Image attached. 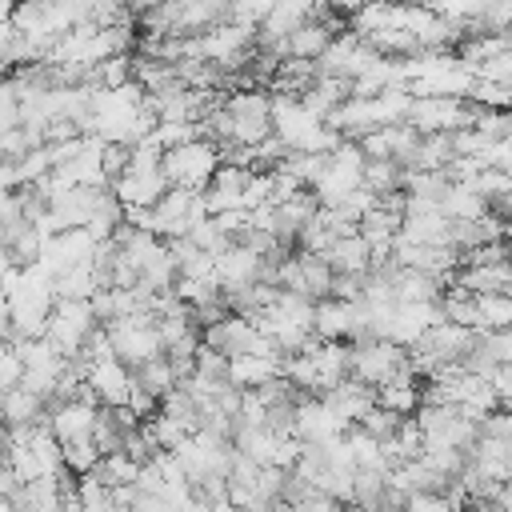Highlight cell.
I'll return each mask as SVG.
<instances>
[{
    "instance_id": "cell-12",
    "label": "cell",
    "mask_w": 512,
    "mask_h": 512,
    "mask_svg": "<svg viewBox=\"0 0 512 512\" xmlns=\"http://www.w3.org/2000/svg\"><path fill=\"white\" fill-rule=\"evenodd\" d=\"M324 260L332 264L336 276H368L372 272V244L360 232H348V236H336L332 240V248L324 252Z\"/></svg>"
},
{
    "instance_id": "cell-11",
    "label": "cell",
    "mask_w": 512,
    "mask_h": 512,
    "mask_svg": "<svg viewBox=\"0 0 512 512\" xmlns=\"http://www.w3.org/2000/svg\"><path fill=\"white\" fill-rule=\"evenodd\" d=\"M280 376H284V360L280 356H252V352L228 356V384L240 388V392H256V388H264V384H272Z\"/></svg>"
},
{
    "instance_id": "cell-1",
    "label": "cell",
    "mask_w": 512,
    "mask_h": 512,
    "mask_svg": "<svg viewBox=\"0 0 512 512\" xmlns=\"http://www.w3.org/2000/svg\"><path fill=\"white\" fill-rule=\"evenodd\" d=\"M220 164H224L220 144L208 136H196V140L164 152V176L172 188H184V192H204L212 184V176L220 172Z\"/></svg>"
},
{
    "instance_id": "cell-10",
    "label": "cell",
    "mask_w": 512,
    "mask_h": 512,
    "mask_svg": "<svg viewBox=\"0 0 512 512\" xmlns=\"http://www.w3.org/2000/svg\"><path fill=\"white\" fill-rule=\"evenodd\" d=\"M332 40H336V20H328V16H312L308 24H300V28L288 36V44H284V60H308V64H316V60L328 52Z\"/></svg>"
},
{
    "instance_id": "cell-19",
    "label": "cell",
    "mask_w": 512,
    "mask_h": 512,
    "mask_svg": "<svg viewBox=\"0 0 512 512\" xmlns=\"http://www.w3.org/2000/svg\"><path fill=\"white\" fill-rule=\"evenodd\" d=\"M488 384H492V392H496V404H500V408H512V364H496V368L488 372Z\"/></svg>"
},
{
    "instance_id": "cell-20",
    "label": "cell",
    "mask_w": 512,
    "mask_h": 512,
    "mask_svg": "<svg viewBox=\"0 0 512 512\" xmlns=\"http://www.w3.org/2000/svg\"><path fill=\"white\" fill-rule=\"evenodd\" d=\"M488 168H500V172H508L512 176V132L508 136H500V140H492V148H488Z\"/></svg>"
},
{
    "instance_id": "cell-5",
    "label": "cell",
    "mask_w": 512,
    "mask_h": 512,
    "mask_svg": "<svg viewBox=\"0 0 512 512\" xmlns=\"http://www.w3.org/2000/svg\"><path fill=\"white\" fill-rule=\"evenodd\" d=\"M416 428L424 436V448H452V452H468L480 436V424H472L460 408L452 404H420L416 408Z\"/></svg>"
},
{
    "instance_id": "cell-2",
    "label": "cell",
    "mask_w": 512,
    "mask_h": 512,
    "mask_svg": "<svg viewBox=\"0 0 512 512\" xmlns=\"http://www.w3.org/2000/svg\"><path fill=\"white\" fill-rule=\"evenodd\" d=\"M364 168H368V156L356 140H344L336 152H328V164L320 172V180L308 188L316 196L320 208H336L340 200H348L352 192L364 188Z\"/></svg>"
},
{
    "instance_id": "cell-9",
    "label": "cell",
    "mask_w": 512,
    "mask_h": 512,
    "mask_svg": "<svg viewBox=\"0 0 512 512\" xmlns=\"http://www.w3.org/2000/svg\"><path fill=\"white\" fill-rule=\"evenodd\" d=\"M320 400L332 408V416H336V420H344L348 428H356V424L376 408V388H368V384H360L356 376H348L344 384H336V388H332V392H324Z\"/></svg>"
},
{
    "instance_id": "cell-17",
    "label": "cell",
    "mask_w": 512,
    "mask_h": 512,
    "mask_svg": "<svg viewBox=\"0 0 512 512\" xmlns=\"http://www.w3.org/2000/svg\"><path fill=\"white\" fill-rule=\"evenodd\" d=\"M276 4H280V0H232L228 20H236V24H244V28H260L264 16H268Z\"/></svg>"
},
{
    "instance_id": "cell-4",
    "label": "cell",
    "mask_w": 512,
    "mask_h": 512,
    "mask_svg": "<svg viewBox=\"0 0 512 512\" xmlns=\"http://www.w3.org/2000/svg\"><path fill=\"white\" fill-rule=\"evenodd\" d=\"M348 372L368 388H384L396 376L412 372V356H408V348H400L392 340H360V344H352Z\"/></svg>"
},
{
    "instance_id": "cell-14",
    "label": "cell",
    "mask_w": 512,
    "mask_h": 512,
    "mask_svg": "<svg viewBox=\"0 0 512 512\" xmlns=\"http://www.w3.org/2000/svg\"><path fill=\"white\" fill-rule=\"evenodd\" d=\"M376 404L388 408V412H396V416H416V408L424 404V388H420L416 368L404 372V376H396L392 384L376 388Z\"/></svg>"
},
{
    "instance_id": "cell-6",
    "label": "cell",
    "mask_w": 512,
    "mask_h": 512,
    "mask_svg": "<svg viewBox=\"0 0 512 512\" xmlns=\"http://www.w3.org/2000/svg\"><path fill=\"white\" fill-rule=\"evenodd\" d=\"M100 328L96 312H92V300H56L48 324H44V340L60 352V356H80L84 344L92 340V332Z\"/></svg>"
},
{
    "instance_id": "cell-13",
    "label": "cell",
    "mask_w": 512,
    "mask_h": 512,
    "mask_svg": "<svg viewBox=\"0 0 512 512\" xmlns=\"http://www.w3.org/2000/svg\"><path fill=\"white\" fill-rule=\"evenodd\" d=\"M0 416L8 428H32V424H48V400L36 396L32 388H12L0 396Z\"/></svg>"
},
{
    "instance_id": "cell-21",
    "label": "cell",
    "mask_w": 512,
    "mask_h": 512,
    "mask_svg": "<svg viewBox=\"0 0 512 512\" xmlns=\"http://www.w3.org/2000/svg\"><path fill=\"white\" fill-rule=\"evenodd\" d=\"M508 268H512V260H508Z\"/></svg>"
},
{
    "instance_id": "cell-3",
    "label": "cell",
    "mask_w": 512,
    "mask_h": 512,
    "mask_svg": "<svg viewBox=\"0 0 512 512\" xmlns=\"http://www.w3.org/2000/svg\"><path fill=\"white\" fill-rule=\"evenodd\" d=\"M104 332H108V344H112L116 360H124L128 368H140V364L164 356V340H160V328H156L152 312L120 316V320L104 324Z\"/></svg>"
},
{
    "instance_id": "cell-16",
    "label": "cell",
    "mask_w": 512,
    "mask_h": 512,
    "mask_svg": "<svg viewBox=\"0 0 512 512\" xmlns=\"http://www.w3.org/2000/svg\"><path fill=\"white\" fill-rule=\"evenodd\" d=\"M476 316H480V332H504V328H512V292L476 296Z\"/></svg>"
},
{
    "instance_id": "cell-7",
    "label": "cell",
    "mask_w": 512,
    "mask_h": 512,
    "mask_svg": "<svg viewBox=\"0 0 512 512\" xmlns=\"http://www.w3.org/2000/svg\"><path fill=\"white\" fill-rule=\"evenodd\" d=\"M476 104L472 100H456V96H412V112L408 124L420 136H452L468 124H476Z\"/></svg>"
},
{
    "instance_id": "cell-18",
    "label": "cell",
    "mask_w": 512,
    "mask_h": 512,
    "mask_svg": "<svg viewBox=\"0 0 512 512\" xmlns=\"http://www.w3.org/2000/svg\"><path fill=\"white\" fill-rule=\"evenodd\" d=\"M20 384H24V360H20L16 344H8V348H0V396Z\"/></svg>"
},
{
    "instance_id": "cell-8",
    "label": "cell",
    "mask_w": 512,
    "mask_h": 512,
    "mask_svg": "<svg viewBox=\"0 0 512 512\" xmlns=\"http://www.w3.org/2000/svg\"><path fill=\"white\" fill-rule=\"evenodd\" d=\"M84 380H88V392L96 396L100 408H128L132 392H136V376L124 360L108 356V360H96L84 368Z\"/></svg>"
},
{
    "instance_id": "cell-15",
    "label": "cell",
    "mask_w": 512,
    "mask_h": 512,
    "mask_svg": "<svg viewBox=\"0 0 512 512\" xmlns=\"http://www.w3.org/2000/svg\"><path fill=\"white\" fill-rule=\"evenodd\" d=\"M440 212H444L452 224H472V220L488 216V200H484L472 184L452 180V184H448V192H444V200H440Z\"/></svg>"
}]
</instances>
